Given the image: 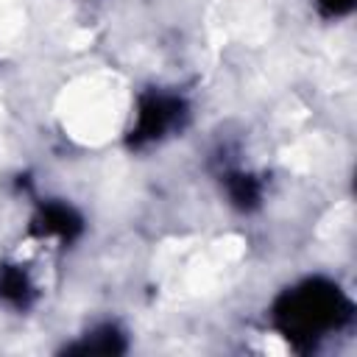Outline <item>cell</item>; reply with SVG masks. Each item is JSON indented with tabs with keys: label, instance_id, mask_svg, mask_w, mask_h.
Returning a JSON list of instances; mask_svg holds the SVG:
<instances>
[{
	"label": "cell",
	"instance_id": "cell-1",
	"mask_svg": "<svg viewBox=\"0 0 357 357\" xmlns=\"http://www.w3.org/2000/svg\"><path fill=\"white\" fill-rule=\"evenodd\" d=\"M346 315H349V301L340 296L337 287L326 282H310L287 293L276 307L279 329L296 343L318 337L321 332L337 326Z\"/></svg>",
	"mask_w": 357,
	"mask_h": 357
},
{
	"label": "cell",
	"instance_id": "cell-2",
	"mask_svg": "<svg viewBox=\"0 0 357 357\" xmlns=\"http://www.w3.org/2000/svg\"><path fill=\"white\" fill-rule=\"evenodd\" d=\"M181 103L170 100V98H148L142 103L139 112V126H137V139H148V137H159L176 117H178Z\"/></svg>",
	"mask_w": 357,
	"mask_h": 357
},
{
	"label": "cell",
	"instance_id": "cell-3",
	"mask_svg": "<svg viewBox=\"0 0 357 357\" xmlns=\"http://www.w3.org/2000/svg\"><path fill=\"white\" fill-rule=\"evenodd\" d=\"M42 231H56L61 237H70L78 231V218L67 206H47L42 212Z\"/></svg>",
	"mask_w": 357,
	"mask_h": 357
},
{
	"label": "cell",
	"instance_id": "cell-4",
	"mask_svg": "<svg viewBox=\"0 0 357 357\" xmlns=\"http://www.w3.org/2000/svg\"><path fill=\"white\" fill-rule=\"evenodd\" d=\"M0 293L14 298V301H22L25 293H28V284H25V276L20 271H6L3 279H0Z\"/></svg>",
	"mask_w": 357,
	"mask_h": 357
},
{
	"label": "cell",
	"instance_id": "cell-5",
	"mask_svg": "<svg viewBox=\"0 0 357 357\" xmlns=\"http://www.w3.org/2000/svg\"><path fill=\"white\" fill-rule=\"evenodd\" d=\"M234 198H237V204H251V201H257V187H254V181L251 178H243V176H237V181H234Z\"/></svg>",
	"mask_w": 357,
	"mask_h": 357
},
{
	"label": "cell",
	"instance_id": "cell-6",
	"mask_svg": "<svg viewBox=\"0 0 357 357\" xmlns=\"http://www.w3.org/2000/svg\"><path fill=\"white\" fill-rule=\"evenodd\" d=\"M329 14H346L351 6H354V0H318Z\"/></svg>",
	"mask_w": 357,
	"mask_h": 357
}]
</instances>
